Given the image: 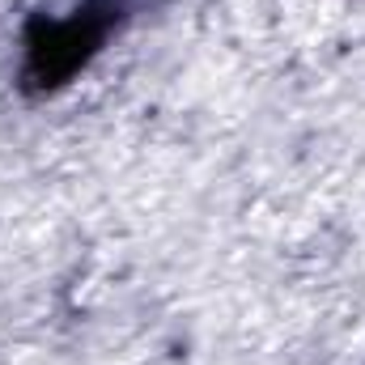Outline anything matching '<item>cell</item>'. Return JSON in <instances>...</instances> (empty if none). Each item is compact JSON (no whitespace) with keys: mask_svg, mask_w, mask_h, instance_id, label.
I'll return each instance as SVG.
<instances>
[{"mask_svg":"<svg viewBox=\"0 0 365 365\" xmlns=\"http://www.w3.org/2000/svg\"><path fill=\"white\" fill-rule=\"evenodd\" d=\"M140 0H81L60 17H34L26 30L21 86L30 93H51L68 86L93 56L136 17Z\"/></svg>","mask_w":365,"mask_h":365,"instance_id":"cell-1","label":"cell"}]
</instances>
